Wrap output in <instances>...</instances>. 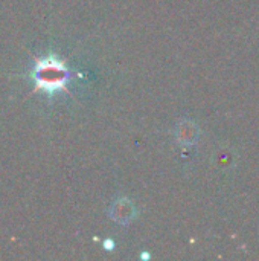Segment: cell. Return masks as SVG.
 <instances>
[{
    "label": "cell",
    "mask_w": 259,
    "mask_h": 261,
    "mask_svg": "<svg viewBox=\"0 0 259 261\" xmlns=\"http://www.w3.org/2000/svg\"><path fill=\"white\" fill-rule=\"evenodd\" d=\"M105 248H107V251H110V249L113 248V242L107 240V242H105Z\"/></svg>",
    "instance_id": "277c9868"
},
{
    "label": "cell",
    "mask_w": 259,
    "mask_h": 261,
    "mask_svg": "<svg viewBox=\"0 0 259 261\" xmlns=\"http://www.w3.org/2000/svg\"><path fill=\"white\" fill-rule=\"evenodd\" d=\"M110 217L119 225H128L136 217V208L128 199H119L111 205Z\"/></svg>",
    "instance_id": "7a4b0ae2"
},
{
    "label": "cell",
    "mask_w": 259,
    "mask_h": 261,
    "mask_svg": "<svg viewBox=\"0 0 259 261\" xmlns=\"http://www.w3.org/2000/svg\"><path fill=\"white\" fill-rule=\"evenodd\" d=\"M197 136H198V130H197V125L189 122V121H183L177 125V130H176V138L179 142L188 145V144H194L197 141Z\"/></svg>",
    "instance_id": "3957f363"
},
{
    "label": "cell",
    "mask_w": 259,
    "mask_h": 261,
    "mask_svg": "<svg viewBox=\"0 0 259 261\" xmlns=\"http://www.w3.org/2000/svg\"><path fill=\"white\" fill-rule=\"evenodd\" d=\"M35 66L32 69V80L35 83L32 93L44 92L47 96H53L56 92H66L70 95L67 89V81L70 80V70L66 66V61L60 60L55 54H49L43 58H34Z\"/></svg>",
    "instance_id": "6da1fadb"
}]
</instances>
